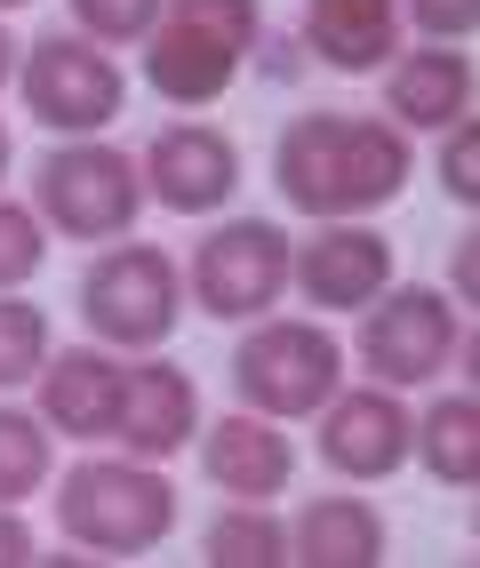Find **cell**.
Returning a JSON list of instances; mask_svg holds the SVG:
<instances>
[{"mask_svg": "<svg viewBox=\"0 0 480 568\" xmlns=\"http://www.w3.org/2000/svg\"><path fill=\"white\" fill-rule=\"evenodd\" d=\"M0 9H24V0H0Z\"/></svg>", "mask_w": 480, "mask_h": 568, "instance_id": "1f68e13d", "label": "cell"}, {"mask_svg": "<svg viewBox=\"0 0 480 568\" xmlns=\"http://www.w3.org/2000/svg\"><path fill=\"white\" fill-rule=\"evenodd\" d=\"M121 361H104L96 345L81 353H49L41 368V416L64 440H113V416H121Z\"/></svg>", "mask_w": 480, "mask_h": 568, "instance_id": "2e32d148", "label": "cell"}, {"mask_svg": "<svg viewBox=\"0 0 480 568\" xmlns=\"http://www.w3.org/2000/svg\"><path fill=\"white\" fill-rule=\"evenodd\" d=\"M233 393L256 416H320L345 393V345L320 321H248L233 353Z\"/></svg>", "mask_w": 480, "mask_h": 568, "instance_id": "5b68a950", "label": "cell"}, {"mask_svg": "<svg viewBox=\"0 0 480 568\" xmlns=\"http://www.w3.org/2000/svg\"><path fill=\"white\" fill-rule=\"evenodd\" d=\"M449 288L464 296V305H480V224H472V233L449 248Z\"/></svg>", "mask_w": 480, "mask_h": 568, "instance_id": "4316f807", "label": "cell"}, {"mask_svg": "<svg viewBox=\"0 0 480 568\" xmlns=\"http://www.w3.org/2000/svg\"><path fill=\"white\" fill-rule=\"evenodd\" d=\"M256 41H265L256 0H168L161 24L144 32V81L168 104H216Z\"/></svg>", "mask_w": 480, "mask_h": 568, "instance_id": "3957f363", "label": "cell"}, {"mask_svg": "<svg viewBox=\"0 0 480 568\" xmlns=\"http://www.w3.org/2000/svg\"><path fill=\"white\" fill-rule=\"evenodd\" d=\"M392 288V241L368 233V216H328L297 248V296L313 313H368Z\"/></svg>", "mask_w": 480, "mask_h": 568, "instance_id": "30bf717a", "label": "cell"}, {"mask_svg": "<svg viewBox=\"0 0 480 568\" xmlns=\"http://www.w3.org/2000/svg\"><path fill=\"white\" fill-rule=\"evenodd\" d=\"M41 256H49V216L0 201V288H24L41 273Z\"/></svg>", "mask_w": 480, "mask_h": 568, "instance_id": "603a6c76", "label": "cell"}, {"mask_svg": "<svg viewBox=\"0 0 480 568\" xmlns=\"http://www.w3.org/2000/svg\"><path fill=\"white\" fill-rule=\"evenodd\" d=\"M472 537H480V513H472Z\"/></svg>", "mask_w": 480, "mask_h": 568, "instance_id": "d6a6232c", "label": "cell"}, {"mask_svg": "<svg viewBox=\"0 0 480 568\" xmlns=\"http://www.w3.org/2000/svg\"><path fill=\"white\" fill-rule=\"evenodd\" d=\"M17 64H24V57H17V32H9V24H0V89H9V81H17Z\"/></svg>", "mask_w": 480, "mask_h": 568, "instance_id": "f1b7e54d", "label": "cell"}, {"mask_svg": "<svg viewBox=\"0 0 480 568\" xmlns=\"http://www.w3.org/2000/svg\"><path fill=\"white\" fill-rule=\"evenodd\" d=\"M208 568H280L288 560V520L273 513V505H248V497H233L225 513L208 520Z\"/></svg>", "mask_w": 480, "mask_h": 568, "instance_id": "ffe728a7", "label": "cell"}, {"mask_svg": "<svg viewBox=\"0 0 480 568\" xmlns=\"http://www.w3.org/2000/svg\"><path fill=\"white\" fill-rule=\"evenodd\" d=\"M417 457L440 488H480V393H440L417 416Z\"/></svg>", "mask_w": 480, "mask_h": 568, "instance_id": "d6986e66", "label": "cell"}, {"mask_svg": "<svg viewBox=\"0 0 480 568\" xmlns=\"http://www.w3.org/2000/svg\"><path fill=\"white\" fill-rule=\"evenodd\" d=\"M161 9L168 0H72V24L113 49V41H144V32L161 24Z\"/></svg>", "mask_w": 480, "mask_h": 568, "instance_id": "d4e9b609", "label": "cell"}, {"mask_svg": "<svg viewBox=\"0 0 480 568\" xmlns=\"http://www.w3.org/2000/svg\"><path fill=\"white\" fill-rule=\"evenodd\" d=\"M201 473L225 488V497H248V505H273L288 480H297V448H288L280 416H225V425L201 433Z\"/></svg>", "mask_w": 480, "mask_h": 568, "instance_id": "5bb4252c", "label": "cell"}, {"mask_svg": "<svg viewBox=\"0 0 480 568\" xmlns=\"http://www.w3.org/2000/svg\"><path fill=\"white\" fill-rule=\"evenodd\" d=\"M17 560H41V545H32V528L17 520V505H0V568H17Z\"/></svg>", "mask_w": 480, "mask_h": 568, "instance_id": "83f0119b", "label": "cell"}, {"mask_svg": "<svg viewBox=\"0 0 480 568\" xmlns=\"http://www.w3.org/2000/svg\"><path fill=\"white\" fill-rule=\"evenodd\" d=\"M280 201L328 224V216H377L409 184V129L377 112H297L273 153Z\"/></svg>", "mask_w": 480, "mask_h": 568, "instance_id": "6da1fadb", "label": "cell"}, {"mask_svg": "<svg viewBox=\"0 0 480 568\" xmlns=\"http://www.w3.org/2000/svg\"><path fill=\"white\" fill-rule=\"evenodd\" d=\"M472 89H480V72L457 41H417L385 64V112L400 129H457L472 112Z\"/></svg>", "mask_w": 480, "mask_h": 568, "instance_id": "9a60e30c", "label": "cell"}, {"mask_svg": "<svg viewBox=\"0 0 480 568\" xmlns=\"http://www.w3.org/2000/svg\"><path fill=\"white\" fill-rule=\"evenodd\" d=\"M457 368L472 376V393H480V328H472V336H464V345H457Z\"/></svg>", "mask_w": 480, "mask_h": 568, "instance_id": "f546056e", "label": "cell"}, {"mask_svg": "<svg viewBox=\"0 0 480 568\" xmlns=\"http://www.w3.org/2000/svg\"><path fill=\"white\" fill-rule=\"evenodd\" d=\"M400 17L425 41H464V32H480V0H400Z\"/></svg>", "mask_w": 480, "mask_h": 568, "instance_id": "484cf974", "label": "cell"}, {"mask_svg": "<svg viewBox=\"0 0 480 568\" xmlns=\"http://www.w3.org/2000/svg\"><path fill=\"white\" fill-rule=\"evenodd\" d=\"M288 560L305 568H377L385 560V513L360 497H313L288 528Z\"/></svg>", "mask_w": 480, "mask_h": 568, "instance_id": "ac0fdd59", "label": "cell"}, {"mask_svg": "<svg viewBox=\"0 0 480 568\" xmlns=\"http://www.w3.org/2000/svg\"><path fill=\"white\" fill-rule=\"evenodd\" d=\"M9 153H17V144H9V129H0V184H9Z\"/></svg>", "mask_w": 480, "mask_h": 568, "instance_id": "4dcf8cb0", "label": "cell"}, {"mask_svg": "<svg viewBox=\"0 0 480 568\" xmlns=\"http://www.w3.org/2000/svg\"><path fill=\"white\" fill-rule=\"evenodd\" d=\"M144 193H153L168 216H208L241 193V153L225 129L208 121H176L144 144Z\"/></svg>", "mask_w": 480, "mask_h": 568, "instance_id": "7c38bea8", "label": "cell"}, {"mask_svg": "<svg viewBox=\"0 0 480 568\" xmlns=\"http://www.w3.org/2000/svg\"><path fill=\"white\" fill-rule=\"evenodd\" d=\"M193 305L208 321H265L280 305V288L297 281V248H288L280 224L265 216H233L193 248Z\"/></svg>", "mask_w": 480, "mask_h": 568, "instance_id": "52a82bcc", "label": "cell"}, {"mask_svg": "<svg viewBox=\"0 0 480 568\" xmlns=\"http://www.w3.org/2000/svg\"><path fill=\"white\" fill-rule=\"evenodd\" d=\"M432 169H440V193L480 216V112H464L457 129H440V161Z\"/></svg>", "mask_w": 480, "mask_h": 568, "instance_id": "cb8c5ba5", "label": "cell"}, {"mask_svg": "<svg viewBox=\"0 0 480 568\" xmlns=\"http://www.w3.org/2000/svg\"><path fill=\"white\" fill-rule=\"evenodd\" d=\"M184 296H193V281L176 273V256L153 248V241H113L89 273H81V321L96 345L113 353H153L176 336L184 321Z\"/></svg>", "mask_w": 480, "mask_h": 568, "instance_id": "277c9868", "label": "cell"}, {"mask_svg": "<svg viewBox=\"0 0 480 568\" xmlns=\"http://www.w3.org/2000/svg\"><path fill=\"white\" fill-rule=\"evenodd\" d=\"M49 416H24V408H0V505H24L32 488L49 480L57 448H49Z\"/></svg>", "mask_w": 480, "mask_h": 568, "instance_id": "44dd1931", "label": "cell"}, {"mask_svg": "<svg viewBox=\"0 0 480 568\" xmlns=\"http://www.w3.org/2000/svg\"><path fill=\"white\" fill-rule=\"evenodd\" d=\"M57 528L81 552H104V560H121V552H153L168 528H176V488L161 465H144V457H89V465H72L57 480Z\"/></svg>", "mask_w": 480, "mask_h": 568, "instance_id": "7a4b0ae2", "label": "cell"}, {"mask_svg": "<svg viewBox=\"0 0 480 568\" xmlns=\"http://www.w3.org/2000/svg\"><path fill=\"white\" fill-rule=\"evenodd\" d=\"M32 209L49 216V233L72 241H121L136 209H144V161L113 153L96 136H64L57 153H41L32 169Z\"/></svg>", "mask_w": 480, "mask_h": 568, "instance_id": "8992f818", "label": "cell"}, {"mask_svg": "<svg viewBox=\"0 0 480 568\" xmlns=\"http://www.w3.org/2000/svg\"><path fill=\"white\" fill-rule=\"evenodd\" d=\"M17 89L32 104V121L57 129V136H96L129 97L113 49L89 41V32H49V41H32L24 64H17Z\"/></svg>", "mask_w": 480, "mask_h": 568, "instance_id": "ba28073f", "label": "cell"}, {"mask_svg": "<svg viewBox=\"0 0 480 568\" xmlns=\"http://www.w3.org/2000/svg\"><path fill=\"white\" fill-rule=\"evenodd\" d=\"M400 0H305V41L328 72H385L400 57Z\"/></svg>", "mask_w": 480, "mask_h": 568, "instance_id": "e0dca14e", "label": "cell"}, {"mask_svg": "<svg viewBox=\"0 0 480 568\" xmlns=\"http://www.w3.org/2000/svg\"><path fill=\"white\" fill-rule=\"evenodd\" d=\"M320 457L328 473H345V480H385L417 457V416L400 408L392 385H377L368 376L360 393H337L320 408Z\"/></svg>", "mask_w": 480, "mask_h": 568, "instance_id": "8fae6325", "label": "cell"}, {"mask_svg": "<svg viewBox=\"0 0 480 568\" xmlns=\"http://www.w3.org/2000/svg\"><path fill=\"white\" fill-rule=\"evenodd\" d=\"M113 440L129 448V457H144V465H168L176 448H193L201 440V393H193V376H184L176 361H136L121 376Z\"/></svg>", "mask_w": 480, "mask_h": 568, "instance_id": "4fadbf2b", "label": "cell"}, {"mask_svg": "<svg viewBox=\"0 0 480 568\" xmlns=\"http://www.w3.org/2000/svg\"><path fill=\"white\" fill-rule=\"evenodd\" d=\"M41 368H49V313L32 305V296L0 288V393L32 385Z\"/></svg>", "mask_w": 480, "mask_h": 568, "instance_id": "7402d4cb", "label": "cell"}, {"mask_svg": "<svg viewBox=\"0 0 480 568\" xmlns=\"http://www.w3.org/2000/svg\"><path fill=\"white\" fill-rule=\"evenodd\" d=\"M457 305L440 288H385L377 305L360 313V368L392 393L432 385L440 368L457 361Z\"/></svg>", "mask_w": 480, "mask_h": 568, "instance_id": "9c48e42d", "label": "cell"}]
</instances>
